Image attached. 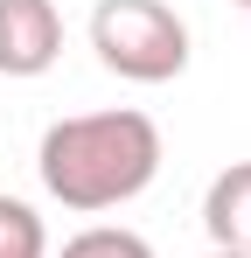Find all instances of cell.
<instances>
[{
    "instance_id": "obj_3",
    "label": "cell",
    "mask_w": 251,
    "mask_h": 258,
    "mask_svg": "<svg viewBox=\"0 0 251 258\" xmlns=\"http://www.w3.org/2000/svg\"><path fill=\"white\" fill-rule=\"evenodd\" d=\"M63 56L56 0H0V77H42Z\"/></svg>"
},
{
    "instance_id": "obj_7",
    "label": "cell",
    "mask_w": 251,
    "mask_h": 258,
    "mask_svg": "<svg viewBox=\"0 0 251 258\" xmlns=\"http://www.w3.org/2000/svg\"><path fill=\"white\" fill-rule=\"evenodd\" d=\"M203 258H237V251H203Z\"/></svg>"
},
{
    "instance_id": "obj_8",
    "label": "cell",
    "mask_w": 251,
    "mask_h": 258,
    "mask_svg": "<svg viewBox=\"0 0 251 258\" xmlns=\"http://www.w3.org/2000/svg\"><path fill=\"white\" fill-rule=\"evenodd\" d=\"M237 7H251V0H237Z\"/></svg>"
},
{
    "instance_id": "obj_5",
    "label": "cell",
    "mask_w": 251,
    "mask_h": 258,
    "mask_svg": "<svg viewBox=\"0 0 251 258\" xmlns=\"http://www.w3.org/2000/svg\"><path fill=\"white\" fill-rule=\"evenodd\" d=\"M0 258H49V230L21 196H0Z\"/></svg>"
},
{
    "instance_id": "obj_2",
    "label": "cell",
    "mask_w": 251,
    "mask_h": 258,
    "mask_svg": "<svg viewBox=\"0 0 251 258\" xmlns=\"http://www.w3.org/2000/svg\"><path fill=\"white\" fill-rule=\"evenodd\" d=\"M91 49L126 84H174L189 70V21L167 0H98Z\"/></svg>"
},
{
    "instance_id": "obj_1",
    "label": "cell",
    "mask_w": 251,
    "mask_h": 258,
    "mask_svg": "<svg viewBox=\"0 0 251 258\" xmlns=\"http://www.w3.org/2000/svg\"><path fill=\"white\" fill-rule=\"evenodd\" d=\"M42 188L77 216L119 210L133 203L154 174H161V126L133 105H112V112H70L42 133Z\"/></svg>"
},
{
    "instance_id": "obj_6",
    "label": "cell",
    "mask_w": 251,
    "mask_h": 258,
    "mask_svg": "<svg viewBox=\"0 0 251 258\" xmlns=\"http://www.w3.org/2000/svg\"><path fill=\"white\" fill-rule=\"evenodd\" d=\"M63 258H154V244L140 230H126V223H91V230H77L63 244Z\"/></svg>"
},
{
    "instance_id": "obj_4",
    "label": "cell",
    "mask_w": 251,
    "mask_h": 258,
    "mask_svg": "<svg viewBox=\"0 0 251 258\" xmlns=\"http://www.w3.org/2000/svg\"><path fill=\"white\" fill-rule=\"evenodd\" d=\"M203 230H209V251L251 258V161H230V168L209 181V196H203Z\"/></svg>"
}]
</instances>
